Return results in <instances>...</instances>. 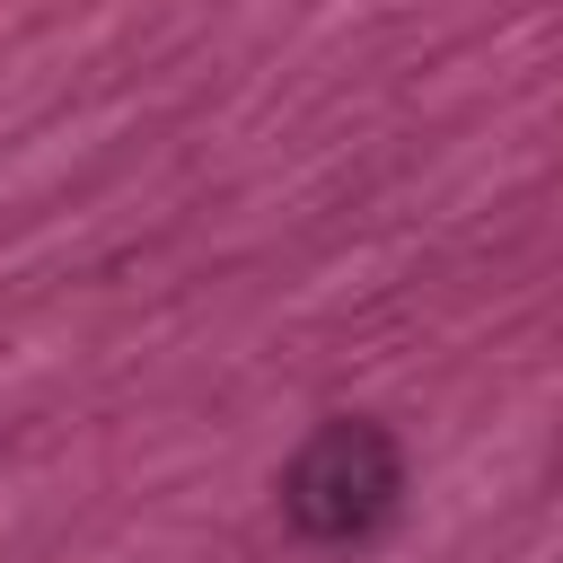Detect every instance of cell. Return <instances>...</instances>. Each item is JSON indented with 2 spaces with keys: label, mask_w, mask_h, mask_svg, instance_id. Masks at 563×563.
I'll use <instances>...</instances> for the list:
<instances>
[{
  "label": "cell",
  "mask_w": 563,
  "mask_h": 563,
  "mask_svg": "<svg viewBox=\"0 0 563 563\" xmlns=\"http://www.w3.org/2000/svg\"><path fill=\"white\" fill-rule=\"evenodd\" d=\"M396 493H405V457L378 422H325L282 475V510L317 545H361L369 528H387Z\"/></svg>",
  "instance_id": "6da1fadb"
}]
</instances>
